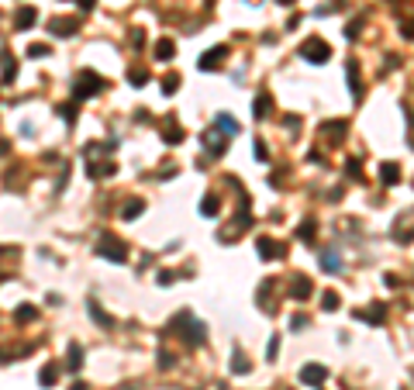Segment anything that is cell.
<instances>
[{"label":"cell","instance_id":"cell-15","mask_svg":"<svg viewBox=\"0 0 414 390\" xmlns=\"http://www.w3.org/2000/svg\"><path fill=\"white\" fill-rule=\"evenodd\" d=\"M269 107H273L269 94H259V97H256V111H252V114H256V117H269Z\"/></svg>","mask_w":414,"mask_h":390},{"label":"cell","instance_id":"cell-30","mask_svg":"<svg viewBox=\"0 0 414 390\" xmlns=\"http://www.w3.org/2000/svg\"><path fill=\"white\" fill-rule=\"evenodd\" d=\"M79 363H83V359H79V345H73V349H69V366L79 370Z\"/></svg>","mask_w":414,"mask_h":390},{"label":"cell","instance_id":"cell-23","mask_svg":"<svg viewBox=\"0 0 414 390\" xmlns=\"http://www.w3.org/2000/svg\"><path fill=\"white\" fill-rule=\"evenodd\" d=\"M90 318H94V321H100V325H107V328H111V325H114V321H111V318H107V314L100 311L97 304H90Z\"/></svg>","mask_w":414,"mask_h":390},{"label":"cell","instance_id":"cell-16","mask_svg":"<svg viewBox=\"0 0 414 390\" xmlns=\"http://www.w3.org/2000/svg\"><path fill=\"white\" fill-rule=\"evenodd\" d=\"M204 145H207V149H211L214 156H221V152H224V138L214 135V132H211V135H204Z\"/></svg>","mask_w":414,"mask_h":390},{"label":"cell","instance_id":"cell-8","mask_svg":"<svg viewBox=\"0 0 414 390\" xmlns=\"http://www.w3.org/2000/svg\"><path fill=\"white\" fill-rule=\"evenodd\" d=\"M290 293H294L297 300L311 297V280H307V276H294V283H290Z\"/></svg>","mask_w":414,"mask_h":390},{"label":"cell","instance_id":"cell-13","mask_svg":"<svg viewBox=\"0 0 414 390\" xmlns=\"http://www.w3.org/2000/svg\"><path fill=\"white\" fill-rule=\"evenodd\" d=\"M214 124L221 128V132H228V135H238V121H235V117H228V114H217V117H214Z\"/></svg>","mask_w":414,"mask_h":390},{"label":"cell","instance_id":"cell-5","mask_svg":"<svg viewBox=\"0 0 414 390\" xmlns=\"http://www.w3.org/2000/svg\"><path fill=\"white\" fill-rule=\"evenodd\" d=\"M300 380H304L307 387H321V383L328 380V370H325V366H314V363H311V366H304V370H300Z\"/></svg>","mask_w":414,"mask_h":390},{"label":"cell","instance_id":"cell-31","mask_svg":"<svg viewBox=\"0 0 414 390\" xmlns=\"http://www.w3.org/2000/svg\"><path fill=\"white\" fill-rule=\"evenodd\" d=\"M28 52H31L35 59H45V56H49V45H31Z\"/></svg>","mask_w":414,"mask_h":390},{"label":"cell","instance_id":"cell-10","mask_svg":"<svg viewBox=\"0 0 414 390\" xmlns=\"http://www.w3.org/2000/svg\"><path fill=\"white\" fill-rule=\"evenodd\" d=\"M349 86H352V97H362V79H359V66H355V59H349Z\"/></svg>","mask_w":414,"mask_h":390},{"label":"cell","instance_id":"cell-27","mask_svg":"<svg viewBox=\"0 0 414 390\" xmlns=\"http://www.w3.org/2000/svg\"><path fill=\"white\" fill-rule=\"evenodd\" d=\"M59 114L66 117V121H76V104H62V107H59Z\"/></svg>","mask_w":414,"mask_h":390},{"label":"cell","instance_id":"cell-19","mask_svg":"<svg viewBox=\"0 0 414 390\" xmlns=\"http://www.w3.org/2000/svg\"><path fill=\"white\" fill-rule=\"evenodd\" d=\"M321 266H325V270H338V266H342L338 252H332V249H328V252H321Z\"/></svg>","mask_w":414,"mask_h":390},{"label":"cell","instance_id":"cell-3","mask_svg":"<svg viewBox=\"0 0 414 390\" xmlns=\"http://www.w3.org/2000/svg\"><path fill=\"white\" fill-rule=\"evenodd\" d=\"M173 325H183V332H179V335H183V338H187L190 345H200V342H204V325H200V321H194V318H190L187 311L179 314Z\"/></svg>","mask_w":414,"mask_h":390},{"label":"cell","instance_id":"cell-2","mask_svg":"<svg viewBox=\"0 0 414 390\" xmlns=\"http://www.w3.org/2000/svg\"><path fill=\"white\" fill-rule=\"evenodd\" d=\"M100 86H104V79L94 73V69H83L76 76V86H73V94H76V100H86V97H94Z\"/></svg>","mask_w":414,"mask_h":390},{"label":"cell","instance_id":"cell-7","mask_svg":"<svg viewBox=\"0 0 414 390\" xmlns=\"http://www.w3.org/2000/svg\"><path fill=\"white\" fill-rule=\"evenodd\" d=\"M259 255H262V259H280V255H283V245L273 242V238H259Z\"/></svg>","mask_w":414,"mask_h":390},{"label":"cell","instance_id":"cell-34","mask_svg":"<svg viewBox=\"0 0 414 390\" xmlns=\"http://www.w3.org/2000/svg\"><path fill=\"white\" fill-rule=\"evenodd\" d=\"M79 7H83V11H90V7H94V0H79Z\"/></svg>","mask_w":414,"mask_h":390},{"label":"cell","instance_id":"cell-11","mask_svg":"<svg viewBox=\"0 0 414 390\" xmlns=\"http://www.w3.org/2000/svg\"><path fill=\"white\" fill-rule=\"evenodd\" d=\"M76 21H52V35H59V38H66V35H76Z\"/></svg>","mask_w":414,"mask_h":390},{"label":"cell","instance_id":"cell-32","mask_svg":"<svg viewBox=\"0 0 414 390\" xmlns=\"http://www.w3.org/2000/svg\"><path fill=\"white\" fill-rule=\"evenodd\" d=\"M18 318H21V321H31V318H35V308H21Z\"/></svg>","mask_w":414,"mask_h":390},{"label":"cell","instance_id":"cell-24","mask_svg":"<svg viewBox=\"0 0 414 390\" xmlns=\"http://www.w3.org/2000/svg\"><path fill=\"white\" fill-rule=\"evenodd\" d=\"M383 314H387V311H383V304H376L373 311H370V314H362V318H366V321H373V325H380V321H383Z\"/></svg>","mask_w":414,"mask_h":390},{"label":"cell","instance_id":"cell-29","mask_svg":"<svg viewBox=\"0 0 414 390\" xmlns=\"http://www.w3.org/2000/svg\"><path fill=\"white\" fill-rule=\"evenodd\" d=\"M145 69H131V83H135V86H145Z\"/></svg>","mask_w":414,"mask_h":390},{"label":"cell","instance_id":"cell-18","mask_svg":"<svg viewBox=\"0 0 414 390\" xmlns=\"http://www.w3.org/2000/svg\"><path fill=\"white\" fill-rule=\"evenodd\" d=\"M156 59H162V62H169V59H173V41H169V38H162L156 45Z\"/></svg>","mask_w":414,"mask_h":390},{"label":"cell","instance_id":"cell-14","mask_svg":"<svg viewBox=\"0 0 414 390\" xmlns=\"http://www.w3.org/2000/svg\"><path fill=\"white\" fill-rule=\"evenodd\" d=\"M142 211H145V204H142V200H128V204L121 207V218H124V221H131V218H138Z\"/></svg>","mask_w":414,"mask_h":390},{"label":"cell","instance_id":"cell-6","mask_svg":"<svg viewBox=\"0 0 414 390\" xmlns=\"http://www.w3.org/2000/svg\"><path fill=\"white\" fill-rule=\"evenodd\" d=\"M162 138H166L169 145H176V142H183V128L176 124V117H166V124H162Z\"/></svg>","mask_w":414,"mask_h":390},{"label":"cell","instance_id":"cell-17","mask_svg":"<svg viewBox=\"0 0 414 390\" xmlns=\"http://www.w3.org/2000/svg\"><path fill=\"white\" fill-rule=\"evenodd\" d=\"M380 176H383V183L390 187V183H397V180H400V169H397L394 162H383V169H380Z\"/></svg>","mask_w":414,"mask_h":390},{"label":"cell","instance_id":"cell-12","mask_svg":"<svg viewBox=\"0 0 414 390\" xmlns=\"http://www.w3.org/2000/svg\"><path fill=\"white\" fill-rule=\"evenodd\" d=\"M35 24V7H21L18 11V31H28Z\"/></svg>","mask_w":414,"mask_h":390},{"label":"cell","instance_id":"cell-21","mask_svg":"<svg viewBox=\"0 0 414 390\" xmlns=\"http://www.w3.org/2000/svg\"><path fill=\"white\" fill-rule=\"evenodd\" d=\"M217 207H221L217 197H204V200H200V214H217Z\"/></svg>","mask_w":414,"mask_h":390},{"label":"cell","instance_id":"cell-1","mask_svg":"<svg viewBox=\"0 0 414 390\" xmlns=\"http://www.w3.org/2000/svg\"><path fill=\"white\" fill-rule=\"evenodd\" d=\"M97 252L104 255V259H111V263H124L128 259V249H124V242H118L111 232H104L97 238Z\"/></svg>","mask_w":414,"mask_h":390},{"label":"cell","instance_id":"cell-28","mask_svg":"<svg viewBox=\"0 0 414 390\" xmlns=\"http://www.w3.org/2000/svg\"><path fill=\"white\" fill-rule=\"evenodd\" d=\"M176 83H179V76H166L162 79V90L166 94H176Z\"/></svg>","mask_w":414,"mask_h":390},{"label":"cell","instance_id":"cell-33","mask_svg":"<svg viewBox=\"0 0 414 390\" xmlns=\"http://www.w3.org/2000/svg\"><path fill=\"white\" fill-rule=\"evenodd\" d=\"M159 363H162V370H169V366H173V356H169V352H162V356H159Z\"/></svg>","mask_w":414,"mask_h":390},{"label":"cell","instance_id":"cell-22","mask_svg":"<svg viewBox=\"0 0 414 390\" xmlns=\"http://www.w3.org/2000/svg\"><path fill=\"white\" fill-rule=\"evenodd\" d=\"M56 376H59V366H45V370H41V383H45V387H52V383H56Z\"/></svg>","mask_w":414,"mask_h":390},{"label":"cell","instance_id":"cell-25","mask_svg":"<svg viewBox=\"0 0 414 390\" xmlns=\"http://www.w3.org/2000/svg\"><path fill=\"white\" fill-rule=\"evenodd\" d=\"M300 238H304V242H311V238H314V221H304V225H300Z\"/></svg>","mask_w":414,"mask_h":390},{"label":"cell","instance_id":"cell-9","mask_svg":"<svg viewBox=\"0 0 414 390\" xmlns=\"http://www.w3.org/2000/svg\"><path fill=\"white\" fill-rule=\"evenodd\" d=\"M221 56H224V49H221V45H217V49H211V52H204V56H200V69H217Z\"/></svg>","mask_w":414,"mask_h":390},{"label":"cell","instance_id":"cell-20","mask_svg":"<svg viewBox=\"0 0 414 390\" xmlns=\"http://www.w3.org/2000/svg\"><path fill=\"white\" fill-rule=\"evenodd\" d=\"M249 370H252V366L245 363V356H242V352H235V359H232V373H238V376H245Z\"/></svg>","mask_w":414,"mask_h":390},{"label":"cell","instance_id":"cell-26","mask_svg":"<svg viewBox=\"0 0 414 390\" xmlns=\"http://www.w3.org/2000/svg\"><path fill=\"white\" fill-rule=\"evenodd\" d=\"M321 300H325V311H335V308H338V293H332V290L325 293Z\"/></svg>","mask_w":414,"mask_h":390},{"label":"cell","instance_id":"cell-4","mask_svg":"<svg viewBox=\"0 0 414 390\" xmlns=\"http://www.w3.org/2000/svg\"><path fill=\"white\" fill-rule=\"evenodd\" d=\"M300 56L307 59V62H328L332 49H328V41H321V38H307L300 45Z\"/></svg>","mask_w":414,"mask_h":390}]
</instances>
